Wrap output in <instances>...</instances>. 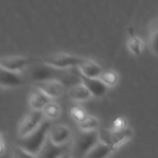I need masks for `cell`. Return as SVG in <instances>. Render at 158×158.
<instances>
[{
	"label": "cell",
	"instance_id": "cell-20",
	"mask_svg": "<svg viewBox=\"0 0 158 158\" xmlns=\"http://www.w3.org/2000/svg\"><path fill=\"white\" fill-rule=\"evenodd\" d=\"M99 79L107 86V87H114L117 85L118 81V74L113 70H106L103 71L99 76Z\"/></svg>",
	"mask_w": 158,
	"mask_h": 158
},
{
	"label": "cell",
	"instance_id": "cell-15",
	"mask_svg": "<svg viewBox=\"0 0 158 158\" xmlns=\"http://www.w3.org/2000/svg\"><path fill=\"white\" fill-rule=\"evenodd\" d=\"M68 94L70 99L74 101H78V102L86 101L93 96L89 89L86 87V85L82 81L72 85L71 88L69 90Z\"/></svg>",
	"mask_w": 158,
	"mask_h": 158
},
{
	"label": "cell",
	"instance_id": "cell-7",
	"mask_svg": "<svg viewBox=\"0 0 158 158\" xmlns=\"http://www.w3.org/2000/svg\"><path fill=\"white\" fill-rule=\"evenodd\" d=\"M36 60H37L36 58L30 57V56H6L1 58L0 66L2 69L19 72L24 69L25 68H27L28 66H30L32 62Z\"/></svg>",
	"mask_w": 158,
	"mask_h": 158
},
{
	"label": "cell",
	"instance_id": "cell-8",
	"mask_svg": "<svg viewBox=\"0 0 158 158\" xmlns=\"http://www.w3.org/2000/svg\"><path fill=\"white\" fill-rule=\"evenodd\" d=\"M35 86L52 99L61 96L65 92V84L56 80L37 81Z\"/></svg>",
	"mask_w": 158,
	"mask_h": 158
},
{
	"label": "cell",
	"instance_id": "cell-21",
	"mask_svg": "<svg viewBox=\"0 0 158 158\" xmlns=\"http://www.w3.org/2000/svg\"><path fill=\"white\" fill-rule=\"evenodd\" d=\"M149 42H150V46L153 52L158 55V19L154 21L151 27Z\"/></svg>",
	"mask_w": 158,
	"mask_h": 158
},
{
	"label": "cell",
	"instance_id": "cell-22",
	"mask_svg": "<svg viewBox=\"0 0 158 158\" xmlns=\"http://www.w3.org/2000/svg\"><path fill=\"white\" fill-rule=\"evenodd\" d=\"M70 116L78 123L81 122L88 117L86 111L81 106H72L70 108Z\"/></svg>",
	"mask_w": 158,
	"mask_h": 158
},
{
	"label": "cell",
	"instance_id": "cell-9",
	"mask_svg": "<svg viewBox=\"0 0 158 158\" xmlns=\"http://www.w3.org/2000/svg\"><path fill=\"white\" fill-rule=\"evenodd\" d=\"M24 84L23 78L19 72L8 70L1 68L0 72V85L4 88H15Z\"/></svg>",
	"mask_w": 158,
	"mask_h": 158
},
{
	"label": "cell",
	"instance_id": "cell-12",
	"mask_svg": "<svg viewBox=\"0 0 158 158\" xmlns=\"http://www.w3.org/2000/svg\"><path fill=\"white\" fill-rule=\"evenodd\" d=\"M81 81L89 89L93 96L101 97L107 92V86L99 78H89L81 74Z\"/></svg>",
	"mask_w": 158,
	"mask_h": 158
},
{
	"label": "cell",
	"instance_id": "cell-10",
	"mask_svg": "<svg viewBox=\"0 0 158 158\" xmlns=\"http://www.w3.org/2000/svg\"><path fill=\"white\" fill-rule=\"evenodd\" d=\"M49 139L58 145H64L69 143L71 138V131L69 127L65 125H57L50 129Z\"/></svg>",
	"mask_w": 158,
	"mask_h": 158
},
{
	"label": "cell",
	"instance_id": "cell-1",
	"mask_svg": "<svg viewBox=\"0 0 158 158\" xmlns=\"http://www.w3.org/2000/svg\"><path fill=\"white\" fill-rule=\"evenodd\" d=\"M51 129V123L44 120L43 123L29 135L19 139L18 145L29 153L32 157L38 156L41 152Z\"/></svg>",
	"mask_w": 158,
	"mask_h": 158
},
{
	"label": "cell",
	"instance_id": "cell-23",
	"mask_svg": "<svg viewBox=\"0 0 158 158\" xmlns=\"http://www.w3.org/2000/svg\"><path fill=\"white\" fill-rule=\"evenodd\" d=\"M112 130L115 131H118V130H123L125 128H127V122L126 119L122 117H118L113 120L112 123Z\"/></svg>",
	"mask_w": 158,
	"mask_h": 158
},
{
	"label": "cell",
	"instance_id": "cell-5",
	"mask_svg": "<svg viewBox=\"0 0 158 158\" xmlns=\"http://www.w3.org/2000/svg\"><path fill=\"white\" fill-rule=\"evenodd\" d=\"M132 134H133L132 131L129 128H125L123 130H118V131H115L111 129V130H103L99 131L100 141L110 144L117 150L119 146L126 143V142H128L131 138Z\"/></svg>",
	"mask_w": 158,
	"mask_h": 158
},
{
	"label": "cell",
	"instance_id": "cell-2",
	"mask_svg": "<svg viewBox=\"0 0 158 158\" xmlns=\"http://www.w3.org/2000/svg\"><path fill=\"white\" fill-rule=\"evenodd\" d=\"M70 69H57L44 63L43 66H39L33 69L31 76L35 81L56 80V81H62L64 84L72 83L73 85L81 82V78L80 76L81 73L79 75L80 77L74 76L70 72Z\"/></svg>",
	"mask_w": 158,
	"mask_h": 158
},
{
	"label": "cell",
	"instance_id": "cell-18",
	"mask_svg": "<svg viewBox=\"0 0 158 158\" xmlns=\"http://www.w3.org/2000/svg\"><path fill=\"white\" fill-rule=\"evenodd\" d=\"M78 126H79L80 130L83 131H96V130H98V128L100 126V121L97 118L88 115V117L84 120L78 123Z\"/></svg>",
	"mask_w": 158,
	"mask_h": 158
},
{
	"label": "cell",
	"instance_id": "cell-13",
	"mask_svg": "<svg viewBox=\"0 0 158 158\" xmlns=\"http://www.w3.org/2000/svg\"><path fill=\"white\" fill-rule=\"evenodd\" d=\"M78 70L81 75L89 78H99L103 72L102 68L96 62L87 58H84V60L79 65Z\"/></svg>",
	"mask_w": 158,
	"mask_h": 158
},
{
	"label": "cell",
	"instance_id": "cell-6",
	"mask_svg": "<svg viewBox=\"0 0 158 158\" xmlns=\"http://www.w3.org/2000/svg\"><path fill=\"white\" fill-rule=\"evenodd\" d=\"M44 115L42 110H32L20 123L19 127V138L29 135L31 132L35 131L44 120Z\"/></svg>",
	"mask_w": 158,
	"mask_h": 158
},
{
	"label": "cell",
	"instance_id": "cell-14",
	"mask_svg": "<svg viewBox=\"0 0 158 158\" xmlns=\"http://www.w3.org/2000/svg\"><path fill=\"white\" fill-rule=\"evenodd\" d=\"M50 101H52V98H50L38 88H36V90L31 94L29 98V104L32 110H43Z\"/></svg>",
	"mask_w": 158,
	"mask_h": 158
},
{
	"label": "cell",
	"instance_id": "cell-17",
	"mask_svg": "<svg viewBox=\"0 0 158 158\" xmlns=\"http://www.w3.org/2000/svg\"><path fill=\"white\" fill-rule=\"evenodd\" d=\"M117 149H115L110 144L100 141L86 156V157L103 158L111 156Z\"/></svg>",
	"mask_w": 158,
	"mask_h": 158
},
{
	"label": "cell",
	"instance_id": "cell-19",
	"mask_svg": "<svg viewBox=\"0 0 158 158\" xmlns=\"http://www.w3.org/2000/svg\"><path fill=\"white\" fill-rule=\"evenodd\" d=\"M44 117L48 119H56L60 116V107L56 103L50 101L42 110Z\"/></svg>",
	"mask_w": 158,
	"mask_h": 158
},
{
	"label": "cell",
	"instance_id": "cell-3",
	"mask_svg": "<svg viewBox=\"0 0 158 158\" xmlns=\"http://www.w3.org/2000/svg\"><path fill=\"white\" fill-rule=\"evenodd\" d=\"M100 142L99 131H83L77 136L72 147V156L74 157H86L87 154Z\"/></svg>",
	"mask_w": 158,
	"mask_h": 158
},
{
	"label": "cell",
	"instance_id": "cell-16",
	"mask_svg": "<svg viewBox=\"0 0 158 158\" xmlns=\"http://www.w3.org/2000/svg\"><path fill=\"white\" fill-rule=\"evenodd\" d=\"M128 34H129V39H128L129 50L133 55H136V56L141 55L143 51V48H144L143 41L138 35H136L133 27L128 28Z\"/></svg>",
	"mask_w": 158,
	"mask_h": 158
},
{
	"label": "cell",
	"instance_id": "cell-24",
	"mask_svg": "<svg viewBox=\"0 0 158 158\" xmlns=\"http://www.w3.org/2000/svg\"><path fill=\"white\" fill-rule=\"evenodd\" d=\"M6 151V145H5V140L3 134L0 135V156H2Z\"/></svg>",
	"mask_w": 158,
	"mask_h": 158
},
{
	"label": "cell",
	"instance_id": "cell-4",
	"mask_svg": "<svg viewBox=\"0 0 158 158\" xmlns=\"http://www.w3.org/2000/svg\"><path fill=\"white\" fill-rule=\"evenodd\" d=\"M84 60L83 57L79 56L71 55V54H64L58 53L44 56L41 59V61L44 64L50 65L52 67L57 69H72L78 68L79 65Z\"/></svg>",
	"mask_w": 158,
	"mask_h": 158
},
{
	"label": "cell",
	"instance_id": "cell-11",
	"mask_svg": "<svg viewBox=\"0 0 158 158\" xmlns=\"http://www.w3.org/2000/svg\"><path fill=\"white\" fill-rule=\"evenodd\" d=\"M65 152H66V144L64 145L56 144L49 139V137H47L41 152L38 155V157H62Z\"/></svg>",
	"mask_w": 158,
	"mask_h": 158
}]
</instances>
